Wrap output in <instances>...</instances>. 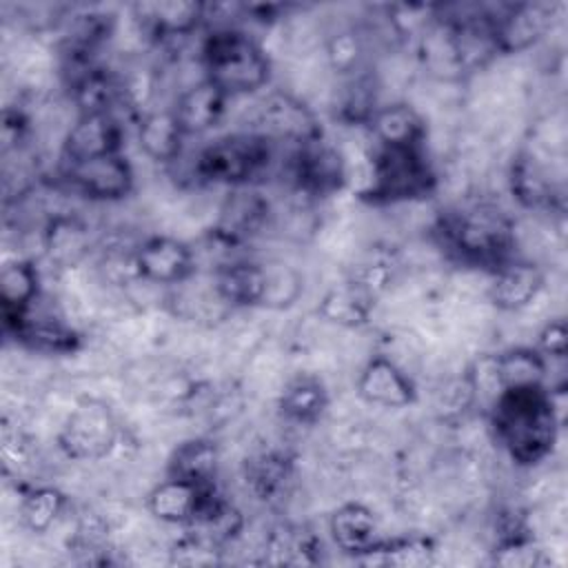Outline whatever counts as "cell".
Masks as SVG:
<instances>
[{"label":"cell","instance_id":"6da1fadb","mask_svg":"<svg viewBox=\"0 0 568 568\" xmlns=\"http://www.w3.org/2000/svg\"><path fill=\"white\" fill-rule=\"evenodd\" d=\"M490 428L497 444L519 466L544 462L559 435V415L546 386L499 390L490 406Z\"/></svg>","mask_w":568,"mask_h":568},{"label":"cell","instance_id":"7a4b0ae2","mask_svg":"<svg viewBox=\"0 0 568 568\" xmlns=\"http://www.w3.org/2000/svg\"><path fill=\"white\" fill-rule=\"evenodd\" d=\"M435 233L448 255L490 273L517 257L513 222L488 204L444 213L435 224Z\"/></svg>","mask_w":568,"mask_h":568},{"label":"cell","instance_id":"3957f363","mask_svg":"<svg viewBox=\"0 0 568 568\" xmlns=\"http://www.w3.org/2000/svg\"><path fill=\"white\" fill-rule=\"evenodd\" d=\"M204 80L229 98L260 91L271 78V60L244 31L233 27L213 29L202 42Z\"/></svg>","mask_w":568,"mask_h":568},{"label":"cell","instance_id":"277c9868","mask_svg":"<svg viewBox=\"0 0 568 568\" xmlns=\"http://www.w3.org/2000/svg\"><path fill=\"white\" fill-rule=\"evenodd\" d=\"M275 155V142L268 138L244 131L229 133L209 142L195 158L193 173L206 184L222 186H248L260 178Z\"/></svg>","mask_w":568,"mask_h":568},{"label":"cell","instance_id":"5b68a950","mask_svg":"<svg viewBox=\"0 0 568 568\" xmlns=\"http://www.w3.org/2000/svg\"><path fill=\"white\" fill-rule=\"evenodd\" d=\"M433 189H435V173L430 162L424 155V146H417V149L377 146L371 182L362 191V200L371 204H395V202L424 197Z\"/></svg>","mask_w":568,"mask_h":568},{"label":"cell","instance_id":"8992f818","mask_svg":"<svg viewBox=\"0 0 568 568\" xmlns=\"http://www.w3.org/2000/svg\"><path fill=\"white\" fill-rule=\"evenodd\" d=\"M118 419L100 399H80L58 433V446L69 459L98 462L118 442Z\"/></svg>","mask_w":568,"mask_h":568},{"label":"cell","instance_id":"52a82bcc","mask_svg":"<svg viewBox=\"0 0 568 568\" xmlns=\"http://www.w3.org/2000/svg\"><path fill=\"white\" fill-rule=\"evenodd\" d=\"M286 173L300 193L313 197L333 195L344 189L348 180L344 155L324 138V133L293 146Z\"/></svg>","mask_w":568,"mask_h":568},{"label":"cell","instance_id":"ba28073f","mask_svg":"<svg viewBox=\"0 0 568 568\" xmlns=\"http://www.w3.org/2000/svg\"><path fill=\"white\" fill-rule=\"evenodd\" d=\"M60 182L87 200L118 202L133 191V169L124 153H111L82 162H62Z\"/></svg>","mask_w":568,"mask_h":568},{"label":"cell","instance_id":"9c48e42d","mask_svg":"<svg viewBox=\"0 0 568 568\" xmlns=\"http://www.w3.org/2000/svg\"><path fill=\"white\" fill-rule=\"evenodd\" d=\"M133 264L135 277L151 284L173 286L186 282L195 273L197 257L186 242L169 235H153L133 251Z\"/></svg>","mask_w":568,"mask_h":568},{"label":"cell","instance_id":"30bf717a","mask_svg":"<svg viewBox=\"0 0 568 568\" xmlns=\"http://www.w3.org/2000/svg\"><path fill=\"white\" fill-rule=\"evenodd\" d=\"M255 133L268 138L275 144H302L322 135V129L311 109L291 93L275 91L266 95L257 106Z\"/></svg>","mask_w":568,"mask_h":568},{"label":"cell","instance_id":"8fae6325","mask_svg":"<svg viewBox=\"0 0 568 568\" xmlns=\"http://www.w3.org/2000/svg\"><path fill=\"white\" fill-rule=\"evenodd\" d=\"M555 4L517 2L490 13V31L497 53H517L541 40L555 18Z\"/></svg>","mask_w":568,"mask_h":568},{"label":"cell","instance_id":"7c38bea8","mask_svg":"<svg viewBox=\"0 0 568 568\" xmlns=\"http://www.w3.org/2000/svg\"><path fill=\"white\" fill-rule=\"evenodd\" d=\"M215 495H220L215 484H193L166 475L146 495V508L164 524L189 526Z\"/></svg>","mask_w":568,"mask_h":568},{"label":"cell","instance_id":"4fadbf2b","mask_svg":"<svg viewBox=\"0 0 568 568\" xmlns=\"http://www.w3.org/2000/svg\"><path fill=\"white\" fill-rule=\"evenodd\" d=\"M357 395L373 406L404 408L417 399V386L395 359L375 355L359 371Z\"/></svg>","mask_w":568,"mask_h":568},{"label":"cell","instance_id":"5bb4252c","mask_svg":"<svg viewBox=\"0 0 568 568\" xmlns=\"http://www.w3.org/2000/svg\"><path fill=\"white\" fill-rule=\"evenodd\" d=\"M122 153V124L115 113H80L62 142V162Z\"/></svg>","mask_w":568,"mask_h":568},{"label":"cell","instance_id":"9a60e30c","mask_svg":"<svg viewBox=\"0 0 568 568\" xmlns=\"http://www.w3.org/2000/svg\"><path fill=\"white\" fill-rule=\"evenodd\" d=\"M271 217V206L266 197L248 186H237L229 193L220 209L213 237L226 246H237L251 235L260 233Z\"/></svg>","mask_w":568,"mask_h":568},{"label":"cell","instance_id":"2e32d148","mask_svg":"<svg viewBox=\"0 0 568 568\" xmlns=\"http://www.w3.org/2000/svg\"><path fill=\"white\" fill-rule=\"evenodd\" d=\"M40 300L7 331L22 342L24 346L40 351V353H51V355H67L78 351L80 346V335L58 315L51 311H40Z\"/></svg>","mask_w":568,"mask_h":568},{"label":"cell","instance_id":"e0dca14e","mask_svg":"<svg viewBox=\"0 0 568 568\" xmlns=\"http://www.w3.org/2000/svg\"><path fill=\"white\" fill-rule=\"evenodd\" d=\"M544 288V271L528 262L513 257L493 271L488 297L499 311L526 308Z\"/></svg>","mask_w":568,"mask_h":568},{"label":"cell","instance_id":"ac0fdd59","mask_svg":"<svg viewBox=\"0 0 568 568\" xmlns=\"http://www.w3.org/2000/svg\"><path fill=\"white\" fill-rule=\"evenodd\" d=\"M226 102L229 95L202 78L193 87L184 89L171 109L184 135H202L220 124L226 111Z\"/></svg>","mask_w":568,"mask_h":568},{"label":"cell","instance_id":"d6986e66","mask_svg":"<svg viewBox=\"0 0 568 568\" xmlns=\"http://www.w3.org/2000/svg\"><path fill=\"white\" fill-rule=\"evenodd\" d=\"M215 295L229 306H262L264 297V262L235 257L213 271Z\"/></svg>","mask_w":568,"mask_h":568},{"label":"cell","instance_id":"ffe728a7","mask_svg":"<svg viewBox=\"0 0 568 568\" xmlns=\"http://www.w3.org/2000/svg\"><path fill=\"white\" fill-rule=\"evenodd\" d=\"M328 530L335 546L355 559H362L382 541L373 510L359 501H346L335 508L328 519Z\"/></svg>","mask_w":568,"mask_h":568},{"label":"cell","instance_id":"44dd1931","mask_svg":"<svg viewBox=\"0 0 568 568\" xmlns=\"http://www.w3.org/2000/svg\"><path fill=\"white\" fill-rule=\"evenodd\" d=\"M133 9L142 29L151 33L155 40L184 38L193 33L204 20V11H206L202 2H186V0L142 2V4H135Z\"/></svg>","mask_w":568,"mask_h":568},{"label":"cell","instance_id":"7402d4cb","mask_svg":"<svg viewBox=\"0 0 568 568\" xmlns=\"http://www.w3.org/2000/svg\"><path fill=\"white\" fill-rule=\"evenodd\" d=\"M377 146L390 149H417L424 146L426 124L422 115L406 102H393L377 106L366 122Z\"/></svg>","mask_w":568,"mask_h":568},{"label":"cell","instance_id":"603a6c76","mask_svg":"<svg viewBox=\"0 0 568 568\" xmlns=\"http://www.w3.org/2000/svg\"><path fill=\"white\" fill-rule=\"evenodd\" d=\"M379 293L371 288L359 277L351 275L342 284L326 291L317 311L326 322H333L344 328H357L368 322Z\"/></svg>","mask_w":568,"mask_h":568},{"label":"cell","instance_id":"cb8c5ba5","mask_svg":"<svg viewBox=\"0 0 568 568\" xmlns=\"http://www.w3.org/2000/svg\"><path fill=\"white\" fill-rule=\"evenodd\" d=\"M42 251L58 268L78 266L91 251L89 226L75 215H53L42 229Z\"/></svg>","mask_w":568,"mask_h":568},{"label":"cell","instance_id":"d4e9b609","mask_svg":"<svg viewBox=\"0 0 568 568\" xmlns=\"http://www.w3.org/2000/svg\"><path fill=\"white\" fill-rule=\"evenodd\" d=\"M548 359L535 346H515L490 357L495 390L546 386Z\"/></svg>","mask_w":568,"mask_h":568},{"label":"cell","instance_id":"484cf974","mask_svg":"<svg viewBox=\"0 0 568 568\" xmlns=\"http://www.w3.org/2000/svg\"><path fill=\"white\" fill-rule=\"evenodd\" d=\"M40 273L31 260H16L0 271V302L4 328L18 322L40 297Z\"/></svg>","mask_w":568,"mask_h":568},{"label":"cell","instance_id":"4316f807","mask_svg":"<svg viewBox=\"0 0 568 568\" xmlns=\"http://www.w3.org/2000/svg\"><path fill=\"white\" fill-rule=\"evenodd\" d=\"M184 138L173 109L149 111L138 120V144L142 153L155 162H175L182 153Z\"/></svg>","mask_w":568,"mask_h":568},{"label":"cell","instance_id":"83f0119b","mask_svg":"<svg viewBox=\"0 0 568 568\" xmlns=\"http://www.w3.org/2000/svg\"><path fill=\"white\" fill-rule=\"evenodd\" d=\"M280 415L293 424L311 426L328 408V390L315 375H297L286 382L277 399Z\"/></svg>","mask_w":568,"mask_h":568},{"label":"cell","instance_id":"f1b7e54d","mask_svg":"<svg viewBox=\"0 0 568 568\" xmlns=\"http://www.w3.org/2000/svg\"><path fill=\"white\" fill-rule=\"evenodd\" d=\"M220 453L213 439L193 437L178 444L169 457L166 475L193 484H215Z\"/></svg>","mask_w":568,"mask_h":568},{"label":"cell","instance_id":"f546056e","mask_svg":"<svg viewBox=\"0 0 568 568\" xmlns=\"http://www.w3.org/2000/svg\"><path fill=\"white\" fill-rule=\"evenodd\" d=\"M510 193L528 209H550L555 204V184L548 171L530 153H519L510 164Z\"/></svg>","mask_w":568,"mask_h":568},{"label":"cell","instance_id":"4dcf8cb0","mask_svg":"<svg viewBox=\"0 0 568 568\" xmlns=\"http://www.w3.org/2000/svg\"><path fill=\"white\" fill-rule=\"evenodd\" d=\"M293 477V457L284 450H262L244 462V479L251 493L264 501L275 499Z\"/></svg>","mask_w":568,"mask_h":568},{"label":"cell","instance_id":"1f68e13d","mask_svg":"<svg viewBox=\"0 0 568 568\" xmlns=\"http://www.w3.org/2000/svg\"><path fill=\"white\" fill-rule=\"evenodd\" d=\"M64 506H67V497L58 488L36 486L22 495L18 515L24 528L33 532H44L55 524Z\"/></svg>","mask_w":568,"mask_h":568},{"label":"cell","instance_id":"d6a6232c","mask_svg":"<svg viewBox=\"0 0 568 568\" xmlns=\"http://www.w3.org/2000/svg\"><path fill=\"white\" fill-rule=\"evenodd\" d=\"M435 546L428 537H397L382 539L368 555L359 561L368 564H390V566H424L433 561Z\"/></svg>","mask_w":568,"mask_h":568},{"label":"cell","instance_id":"836d02e7","mask_svg":"<svg viewBox=\"0 0 568 568\" xmlns=\"http://www.w3.org/2000/svg\"><path fill=\"white\" fill-rule=\"evenodd\" d=\"M302 293V275L284 262H264L262 308H286Z\"/></svg>","mask_w":568,"mask_h":568},{"label":"cell","instance_id":"e575fe53","mask_svg":"<svg viewBox=\"0 0 568 568\" xmlns=\"http://www.w3.org/2000/svg\"><path fill=\"white\" fill-rule=\"evenodd\" d=\"M362 51V38L353 29L339 31L328 40V60L339 73H355L359 69Z\"/></svg>","mask_w":568,"mask_h":568},{"label":"cell","instance_id":"d590c367","mask_svg":"<svg viewBox=\"0 0 568 568\" xmlns=\"http://www.w3.org/2000/svg\"><path fill=\"white\" fill-rule=\"evenodd\" d=\"M566 342H568V328L561 317L550 320L537 337V351L546 359H564L566 357Z\"/></svg>","mask_w":568,"mask_h":568}]
</instances>
